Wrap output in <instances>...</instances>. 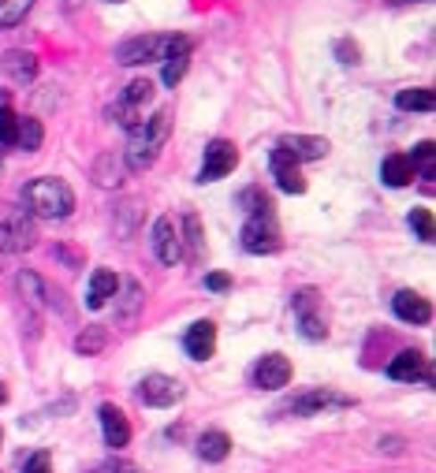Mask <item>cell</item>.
<instances>
[{
  "label": "cell",
  "mask_w": 436,
  "mask_h": 473,
  "mask_svg": "<svg viewBox=\"0 0 436 473\" xmlns=\"http://www.w3.org/2000/svg\"><path fill=\"white\" fill-rule=\"evenodd\" d=\"M94 179L101 183V187H119V179H123V160H116V153L97 157V164H94Z\"/></svg>",
  "instance_id": "cell-25"
},
{
  "label": "cell",
  "mask_w": 436,
  "mask_h": 473,
  "mask_svg": "<svg viewBox=\"0 0 436 473\" xmlns=\"http://www.w3.org/2000/svg\"><path fill=\"white\" fill-rule=\"evenodd\" d=\"M15 135H19V116L4 105L0 109V146H15Z\"/></svg>",
  "instance_id": "cell-32"
},
{
  "label": "cell",
  "mask_w": 436,
  "mask_h": 473,
  "mask_svg": "<svg viewBox=\"0 0 436 473\" xmlns=\"http://www.w3.org/2000/svg\"><path fill=\"white\" fill-rule=\"evenodd\" d=\"M235 164H239V150H235V142H227V138H213L210 146H205V160H202V183H217L224 179L227 172H235Z\"/></svg>",
  "instance_id": "cell-7"
},
{
  "label": "cell",
  "mask_w": 436,
  "mask_h": 473,
  "mask_svg": "<svg viewBox=\"0 0 436 473\" xmlns=\"http://www.w3.org/2000/svg\"><path fill=\"white\" fill-rule=\"evenodd\" d=\"M23 473H53V462H49V451H34V455L23 462Z\"/></svg>",
  "instance_id": "cell-35"
},
{
  "label": "cell",
  "mask_w": 436,
  "mask_h": 473,
  "mask_svg": "<svg viewBox=\"0 0 436 473\" xmlns=\"http://www.w3.org/2000/svg\"><path fill=\"white\" fill-rule=\"evenodd\" d=\"M37 242V228H34V216L19 205H8L0 209V250L4 254H23Z\"/></svg>",
  "instance_id": "cell-3"
},
{
  "label": "cell",
  "mask_w": 436,
  "mask_h": 473,
  "mask_svg": "<svg viewBox=\"0 0 436 473\" xmlns=\"http://www.w3.org/2000/svg\"><path fill=\"white\" fill-rule=\"evenodd\" d=\"M0 403H8V387L4 384H0Z\"/></svg>",
  "instance_id": "cell-39"
},
{
  "label": "cell",
  "mask_w": 436,
  "mask_h": 473,
  "mask_svg": "<svg viewBox=\"0 0 436 473\" xmlns=\"http://www.w3.org/2000/svg\"><path fill=\"white\" fill-rule=\"evenodd\" d=\"M227 451H232V440H227V433H220V428L198 436V459H205V462H224Z\"/></svg>",
  "instance_id": "cell-22"
},
{
  "label": "cell",
  "mask_w": 436,
  "mask_h": 473,
  "mask_svg": "<svg viewBox=\"0 0 436 473\" xmlns=\"http://www.w3.org/2000/svg\"><path fill=\"white\" fill-rule=\"evenodd\" d=\"M169 127H172V116L164 109L150 119H138L131 127V142H128V153H123V164L135 168V172L150 168V164L157 160V153H160V146H164V138H169Z\"/></svg>",
  "instance_id": "cell-2"
},
{
  "label": "cell",
  "mask_w": 436,
  "mask_h": 473,
  "mask_svg": "<svg viewBox=\"0 0 436 473\" xmlns=\"http://www.w3.org/2000/svg\"><path fill=\"white\" fill-rule=\"evenodd\" d=\"M205 287H210V291H227V287H232V276L213 273V276H205Z\"/></svg>",
  "instance_id": "cell-37"
},
{
  "label": "cell",
  "mask_w": 436,
  "mask_h": 473,
  "mask_svg": "<svg viewBox=\"0 0 436 473\" xmlns=\"http://www.w3.org/2000/svg\"><path fill=\"white\" fill-rule=\"evenodd\" d=\"M4 71L15 78V82H34L37 78V56L34 53H23V49H12L8 56H4Z\"/></svg>",
  "instance_id": "cell-21"
},
{
  "label": "cell",
  "mask_w": 436,
  "mask_h": 473,
  "mask_svg": "<svg viewBox=\"0 0 436 473\" xmlns=\"http://www.w3.org/2000/svg\"><path fill=\"white\" fill-rule=\"evenodd\" d=\"M23 205L30 216H45V220H64L75 209V191L68 187L64 179L56 175H41L30 179L23 187Z\"/></svg>",
  "instance_id": "cell-1"
},
{
  "label": "cell",
  "mask_w": 436,
  "mask_h": 473,
  "mask_svg": "<svg viewBox=\"0 0 436 473\" xmlns=\"http://www.w3.org/2000/svg\"><path fill=\"white\" fill-rule=\"evenodd\" d=\"M414 175H418V168L410 164V157L407 153H391V157H384V164H381V179L388 183V187H410L414 183Z\"/></svg>",
  "instance_id": "cell-19"
},
{
  "label": "cell",
  "mask_w": 436,
  "mask_h": 473,
  "mask_svg": "<svg viewBox=\"0 0 436 473\" xmlns=\"http://www.w3.org/2000/svg\"><path fill=\"white\" fill-rule=\"evenodd\" d=\"M30 8H34V0H0V27L23 23Z\"/></svg>",
  "instance_id": "cell-28"
},
{
  "label": "cell",
  "mask_w": 436,
  "mask_h": 473,
  "mask_svg": "<svg viewBox=\"0 0 436 473\" xmlns=\"http://www.w3.org/2000/svg\"><path fill=\"white\" fill-rule=\"evenodd\" d=\"M109 116H112V119L119 123V127H128V131H131V127H135V123H138V109H131V105H123V101H119V109H116V105L109 109Z\"/></svg>",
  "instance_id": "cell-34"
},
{
  "label": "cell",
  "mask_w": 436,
  "mask_h": 473,
  "mask_svg": "<svg viewBox=\"0 0 436 473\" xmlns=\"http://www.w3.org/2000/svg\"><path fill=\"white\" fill-rule=\"evenodd\" d=\"M280 150L291 153L295 160H321L328 153V138H317V135H284Z\"/></svg>",
  "instance_id": "cell-15"
},
{
  "label": "cell",
  "mask_w": 436,
  "mask_h": 473,
  "mask_svg": "<svg viewBox=\"0 0 436 473\" xmlns=\"http://www.w3.org/2000/svg\"><path fill=\"white\" fill-rule=\"evenodd\" d=\"M391 310H396V317L407 321V324H429L432 321V306L418 291H399L396 298H391Z\"/></svg>",
  "instance_id": "cell-14"
},
{
  "label": "cell",
  "mask_w": 436,
  "mask_h": 473,
  "mask_svg": "<svg viewBox=\"0 0 436 473\" xmlns=\"http://www.w3.org/2000/svg\"><path fill=\"white\" fill-rule=\"evenodd\" d=\"M186 64H191V37H172V49L164 56V86H179Z\"/></svg>",
  "instance_id": "cell-18"
},
{
  "label": "cell",
  "mask_w": 436,
  "mask_h": 473,
  "mask_svg": "<svg viewBox=\"0 0 436 473\" xmlns=\"http://www.w3.org/2000/svg\"><path fill=\"white\" fill-rule=\"evenodd\" d=\"M112 4H123V0H112Z\"/></svg>",
  "instance_id": "cell-40"
},
{
  "label": "cell",
  "mask_w": 436,
  "mask_h": 473,
  "mask_svg": "<svg viewBox=\"0 0 436 473\" xmlns=\"http://www.w3.org/2000/svg\"><path fill=\"white\" fill-rule=\"evenodd\" d=\"M0 440H4V436H0Z\"/></svg>",
  "instance_id": "cell-41"
},
{
  "label": "cell",
  "mask_w": 436,
  "mask_h": 473,
  "mask_svg": "<svg viewBox=\"0 0 436 473\" xmlns=\"http://www.w3.org/2000/svg\"><path fill=\"white\" fill-rule=\"evenodd\" d=\"M105 343H109V332L94 324V328H86V332H78L75 351H78V355H97V351H105Z\"/></svg>",
  "instance_id": "cell-27"
},
{
  "label": "cell",
  "mask_w": 436,
  "mask_h": 473,
  "mask_svg": "<svg viewBox=\"0 0 436 473\" xmlns=\"http://www.w3.org/2000/svg\"><path fill=\"white\" fill-rule=\"evenodd\" d=\"M153 254H157L160 265L183 261V235L176 232V220L172 216H160L153 224Z\"/></svg>",
  "instance_id": "cell-10"
},
{
  "label": "cell",
  "mask_w": 436,
  "mask_h": 473,
  "mask_svg": "<svg viewBox=\"0 0 436 473\" xmlns=\"http://www.w3.org/2000/svg\"><path fill=\"white\" fill-rule=\"evenodd\" d=\"M243 246L251 254H276L280 250V232L273 216H251L243 224Z\"/></svg>",
  "instance_id": "cell-8"
},
{
  "label": "cell",
  "mask_w": 436,
  "mask_h": 473,
  "mask_svg": "<svg viewBox=\"0 0 436 473\" xmlns=\"http://www.w3.org/2000/svg\"><path fill=\"white\" fill-rule=\"evenodd\" d=\"M243 205H246V213L251 216H273V201H268L258 187H251V191H243V198H239Z\"/></svg>",
  "instance_id": "cell-30"
},
{
  "label": "cell",
  "mask_w": 436,
  "mask_h": 473,
  "mask_svg": "<svg viewBox=\"0 0 436 473\" xmlns=\"http://www.w3.org/2000/svg\"><path fill=\"white\" fill-rule=\"evenodd\" d=\"M336 56L343 60V64H358V45H355V41H336Z\"/></svg>",
  "instance_id": "cell-36"
},
{
  "label": "cell",
  "mask_w": 436,
  "mask_h": 473,
  "mask_svg": "<svg viewBox=\"0 0 436 473\" xmlns=\"http://www.w3.org/2000/svg\"><path fill=\"white\" fill-rule=\"evenodd\" d=\"M388 377H391V380H407V384L429 377V369H425V355H422V351H399L396 358L388 362Z\"/></svg>",
  "instance_id": "cell-17"
},
{
  "label": "cell",
  "mask_w": 436,
  "mask_h": 473,
  "mask_svg": "<svg viewBox=\"0 0 436 473\" xmlns=\"http://www.w3.org/2000/svg\"><path fill=\"white\" fill-rule=\"evenodd\" d=\"M119 291V280H116V273H109V269H97L94 276H90V291H86V306L90 310H101L112 295Z\"/></svg>",
  "instance_id": "cell-20"
},
{
  "label": "cell",
  "mask_w": 436,
  "mask_h": 473,
  "mask_svg": "<svg viewBox=\"0 0 436 473\" xmlns=\"http://www.w3.org/2000/svg\"><path fill=\"white\" fill-rule=\"evenodd\" d=\"M388 4H422V0H388Z\"/></svg>",
  "instance_id": "cell-38"
},
{
  "label": "cell",
  "mask_w": 436,
  "mask_h": 473,
  "mask_svg": "<svg viewBox=\"0 0 436 473\" xmlns=\"http://www.w3.org/2000/svg\"><path fill=\"white\" fill-rule=\"evenodd\" d=\"M172 49V37H157V34H142V37H128L116 45V60L123 68H138V64H153L164 60Z\"/></svg>",
  "instance_id": "cell-4"
},
{
  "label": "cell",
  "mask_w": 436,
  "mask_h": 473,
  "mask_svg": "<svg viewBox=\"0 0 436 473\" xmlns=\"http://www.w3.org/2000/svg\"><path fill=\"white\" fill-rule=\"evenodd\" d=\"M295 314H299V328H302L306 339L317 343V339L328 336V328H325V321L317 314V291H314V287H306V291L295 295Z\"/></svg>",
  "instance_id": "cell-12"
},
{
  "label": "cell",
  "mask_w": 436,
  "mask_h": 473,
  "mask_svg": "<svg viewBox=\"0 0 436 473\" xmlns=\"http://www.w3.org/2000/svg\"><path fill=\"white\" fill-rule=\"evenodd\" d=\"M396 105L403 112H432L436 109V94L425 90V86H418V90H399L396 94Z\"/></svg>",
  "instance_id": "cell-23"
},
{
  "label": "cell",
  "mask_w": 436,
  "mask_h": 473,
  "mask_svg": "<svg viewBox=\"0 0 436 473\" xmlns=\"http://www.w3.org/2000/svg\"><path fill=\"white\" fill-rule=\"evenodd\" d=\"M410 228L422 242H432L436 239V224H432V213L429 209H414L410 213Z\"/></svg>",
  "instance_id": "cell-31"
},
{
  "label": "cell",
  "mask_w": 436,
  "mask_h": 473,
  "mask_svg": "<svg viewBox=\"0 0 436 473\" xmlns=\"http://www.w3.org/2000/svg\"><path fill=\"white\" fill-rule=\"evenodd\" d=\"M135 396L142 406H153V410H164V406H176L183 399V384L176 377H164V373H150L138 387Z\"/></svg>",
  "instance_id": "cell-6"
},
{
  "label": "cell",
  "mask_w": 436,
  "mask_h": 473,
  "mask_svg": "<svg viewBox=\"0 0 436 473\" xmlns=\"http://www.w3.org/2000/svg\"><path fill=\"white\" fill-rule=\"evenodd\" d=\"M183 232H186V246H191V261L202 265V261H205V235H202L198 213H186V216H183Z\"/></svg>",
  "instance_id": "cell-24"
},
{
  "label": "cell",
  "mask_w": 436,
  "mask_h": 473,
  "mask_svg": "<svg viewBox=\"0 0 436 473\" xmlns=\"http://www.w3.org/2000/svg\"><path fill=\"white\" fill-rule=\"evenodd\" d=\"M94 473H142V469L135 462H128V459H105V462L94 466Z\"/></svg>",
  "instance_id": "cell-33"
},
{
  "label": "cell",
  "mask_w": 436,
  "mask_h": 473,
  "mask_svg": "<svg viewBox=\"0 0 436 473\" xmlns=\"http://www.w3.org/2000/svg\"><path fill=\"white\" fill-rule=\"evenodd\" d=\"M251 380H254V387H261V392H276V387H284L291 380V362L284 355H265L251 369Z\"/></svg>",
  "instance_id": "cell-9"
},
{
  "label": "cell",
  "mask_w": 436,
  "mask_h": 473,
  "mask_svg": "<svg viewBox=\"0 0 436 473\" xmlns=\"http://www.w3.org/2000/svg\"><path fill=\"white\" fill-rule=\"evenodd\" d=\"M350 406H355L350 396H340V392H332V387H309V392L291 399L284 410L295 418H314V414H325V410H350Z\"/></svg>",
  "instance_id": "cell-5"
},
{
  "label": "cell",
  "mask_w": 436,
  "mask_h": 473,
  "mask_svg": "<svg viewBox=\"0 0 436 473\" xmlns=\"http://www.w3.org/2000/svg\"><path fill=\"white\" fill-rule=\"evenodd\" d=\"M97 414H101V428H105V444L109 447H128V440H131L128 414H123L119 406H112V403H105Z\"/></svg>",
  "instance_id": "cell-16"
},
{
  "label": "cell",
  "mask_w": 436,
  "mask_h": 473,
  "mask_svg": "<svg viewBox=\"0 0 436 473\" xmlns=\"http://www.w3.org/2000/svg\"><path fill=\"white\" fill-rule=\"evenodd\" d=\"M41 138H45V131H41V119H19V135H15V146L19 150H41Z\"/></svg>",
  "instance_id": "cell-26"
},
{
  "label": "cell",
  "mask_w": 436,
  "mask_h": 473,
  "mask_svg": "<svg viewBox=\"0 0 436 473\" xmlns=\"http://www.w3.org/2000/svg\"><path fill=\"white\" fill-rule=\"evenodd\" d=\"M153 101V82L150 78H135L128 94H123V105H131V109H142V105H150Z\"/></svg>",
  "instance_id": "cell-29"
},
{
  "label": "cell",
  "mask_w": 436,
  "mask_h": 473,
  "mask_svg": "<svg viewBox=\"0 0 436 473\" xmlns=\"http://www.w3.org/2000/svg\"><path fill=\"white\" fill-rule=\"evenodd\" d=\"M268 168H273V179H276V187L284 194H302L306 191V179L299 172V160L291 157V153H284L280 146L273 150V157H268Z\"/></svg>",
  "instance_id": "cell-11"
},
{
  "label": "cell",
  "mask_w": 436,
  "mask_h": 473,
  "mask_svg": "<svg viewBox=\"0 0 436 473\" xmlns=\"http://www.w3.org/2000/svg\"><path fill=\"white\" fill-rule=\"evenodd\" d=\"M183 351L191 355L194 362L213 358V351H217V324H213V321L191 324V328H186V336H183Z\"/></svg>",
  "instance_id": "cell-13"
}]
</instances>
